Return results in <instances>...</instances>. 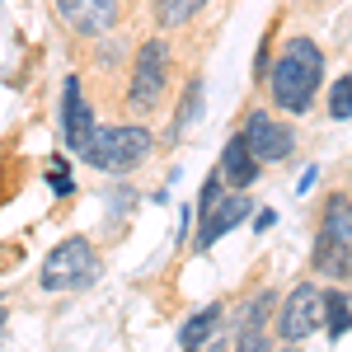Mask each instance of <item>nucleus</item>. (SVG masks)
Wrapping results in <instances>:
<instances>
[{
    "mask_svg": "<svg viewBox=\"0 0 352 352\" xmlns=\"http://www.w3.org/2000/svg\"><path fill=\"white\" fill-rule=\"evenodd\" d=\"M272 310H277V296H272L268 287L244 300V310L235 315V348H244V352L268 348V320H272Z\"/></svg>",
    "mask_w": 352,
    "mask_h": 352,
    "instance_id": "nucleus-11",
    "label": "nucleus"
},
{
    "mask_svg": "<svg viewBox=\"0 0 352 352\" xmlns=\"http://www.w3.org/2000/svg\"><path fill=\"white\" fill-rule=\"evenodd\" d=\"M221 315H226V305H221V300H217V305H202L188 324L179 329V343H184V348H207V343H212V333H217V324H221Z\"/></svg>",
    "mask_w": 352,
    "mask_h": 352,
    "instance_id": "nucleus-14",
    "label": "nucleus"
},
{
    "mask_svg": "<svg viewBox=\"0 0 352 352\" xmlns=\"http://www.w3.org/2000/svg\"><path fill=\"white\" fill-rule=\"evenodd\" d=\"M249 192L244 188H226L221 192V174L207 179V188L197 197V212H202V226H197V249H212L221 235H230L244 217H249Z\"/></svg>",
    "mask_w": 352,
    "mask_h": 352,
    "instance_id": "nucleus-6",
    "label": "nucleus"
},
{
    "mask_svg": "<svg viewBox=\"0 0 352 352\" xmlns=\"http://www.w3.org/2000/svg\"><path fill=\"white\" fill-rule=\"evenodd\" d=\"M217 174H221V184L226 188H249L258 174H263V164L254 160V151H249V141H244L240 132L226 141V151H221V164H217Z\"/></svg>",
    "mask_w": 352,
    "mask_h": 352,
    "instance_id": "nucleus-12",
    "label": "nucleus"
},
{
    "mask_svg": "<svg viewBox=\"0 0 352 352\" xmlns=\"http://www.w3.org/2000/svg\"><path fill=\"white\" fill-rule=\"evenodd\" d=\"M89 136H94V113H89V99H85V85L71 76L66 89H61V141L80 160L85 151H89Z\"/></svg>",
    "mask_w": 352,
    "mask_h": 352,
    "instance_id": "nucleus-10",
    "label": "nucleus"
},
{
    "mask_svg": "<svg viewBox=\"0 0 352 352\" xmlns=\"http://www.w3.org/2000/svg\"><path fill=\"white\" fill-rule=\"evenodd\" d=\"M155 146L160 141H155L151 127H141V122H113V127H94L89 151H85L80 160L104 169V174H132V169H141L155 155Z\"/></svg>",
    "mask_w": 352,
    "mask_h": 352,
    "instance_id": "nucleus-3",
    "label": "nucleus"
},
{
    "mask_svg": "<svg viewBox=\"0 0 352 352\" xmlns=\"http://www.w3.org/2000/svg\"><path fill=\"white\" fill-rule=\"evenodd\" d=\"M212 0H151V14L160 28H188Z\"/></svg>",
    "mask_w": 352,
    "mask_h": 352,
    "instance_id": "nucleus-13",
    "label": "nucleus"
},
{
    "mask_svg": "<svg viewBox=\"0 0 352 352\" xmlns=\"http://www.w3.org/2000/svg\"><path fill=\"white\" fill-rule=\"evenodd\" d=\"M52 10L71 33H80V38H104V33H113V28L122 24L127 0H52Z\"/></svg>",
    "mask_w": 352,
    "mask_h": 352,
    "instance_id": "nucleus-9",
    "label": "nucleus"
},
{
    "mask_svg": "<svg viewBox=\"0 0 352 352\" xmlns=\"http://www.w3.org/2000/svg\"><path fill=\"white\" fill-rule=\"evenodd\" d=\"M197 113H202V76H192L188 89H184V99H179V113H174V127H169V141H179V136L188 132L192 122H197Z\"/></svg>",
    "mask_w": 352,
    "mask_h": 352,
    "instance_id": "nucleus-16",
    "label": "nucleus"
},
{
    "mask_svg": "<svg viewBox=\"0 0 352 352\" xmlns=\"http://www.w3.org/2000/svg\"><path fill=\"white\" fill-rule=\"evenodd\" d=\"M169 99V43L146 38L132 56V80H127V113L132 118H155Z\"/></svg>",
    "mask_w": 352,
    "mask_h": 352,
    "instance_id": "nucleus-4",
    "label": "nucleus"
},
{
    "mask_svg": "<svg viewBox=\"0 0 352 352\" xmlns=\"http://www.w3.org/2000/svg\"><path fill=\"white\" fill-rule=\"evenodd\" d=\"M324 333L329 338H348L352 333V300L343 292H324Z\"/></svg>",
    "mask_w": 352,
    "mask_h": 352,
    "instance_id": "nucleus-15",
    "label": "nucleus"
},
{
    "mask_svg": "<svg viewBox=\"0 0 352 352\" xmlns=\"http://www.w3.org/2000/svg\"><path fill=\"white\" fill-rule=\"evenodd\" d=\"M320 89H324V52L310 38H287L277 61H272V76H268L272 104L287 118H305L315 109Z\"/></svg>",
    "mask_w": 352,
    "mask_h": 352,
    "instance_id": "nucleus-1",
    "label": "nucleus"
},
{
    "mask_svg": "<svg viewBox=\"0 0 352 352\" xmlns=\"http://www.w3.org/2000/svg\"><path fill=\"white\" fill-rule=\"evenodd\" d=\"M329 118L333 122H348L352 118V71L338 85H329Z\"/></svg>",
    "mask_w": 352,
    "mask_h": 352,
    "instance_id": "nucleus-17",
    "label": "nucleus"
},
{
    "mask_svg": "<svg viewBox=\"0 0 352 352\" xmlns=\"http://www.w3.org/2000/svg\"><path fill=\"white\" fill-rule=\"evenodd\" d=\"M240 136L249 141V151H254L258 164H282V160H292V151H296V132L268 109H249L244 113Z\"/></svg>",
    "mask_w": 352,
    "mask_h": 352,
    "instance_id": "nucleus-8",
    "label": "nucleus"
},
{
    "mask_svg": "<svg viewBox=\"0 0 352 352\" xmlns=\"http://www.w3.org/2000/svg\"><path fill=\"white\" fill-rule=\"evenodd\" d=\"M99 272H104L99 249L85 240V235H71V240H61L52 254L43 258L38 287H43V292H85V287L99 282Z\"/></svg>",
    "mask_w": 352,
    "mask_h": 352,
    "instance_id": "nucleus-5",
    "label": "nucleus"
},
{
    "mask_svg": "<svg viewBox=\"0 0 352 352\" xmlns=\"http://www.w3.org/2000/svg\"><path fill=\"white\" fill-rule=\"evenodd\" d=\"M310 272H320V277L338 282V287L352 282V197L348 192H329L320 202Z\"/></svg>",
    "mask_w": 352,
    "mask_h": 352,
    "instance_id": "nucleus-2",
    "label": "nucleus"
},
{
    "mask_svg": "<svg viewBox=\"0 0 352 352\" xmlns=\"http://www.w3.org/2000/svg\"><path fill=\"white\" fill-rule=\"evenodd\" d=\"M5 310H10V305H5V300H0V333H5Z\"/></svg>",
    "mask_w": 352,
    "mask_h": 352,
    "instance_id": "nucleus-18",
    "label": "nucleus"
},
{
    "mask_svg": "<svg viewBox=\"0 0 352 352\" xmlns=\"http://www.w3.org/2000/svg\"><path fill=\"white\" fill-rule=\"evenodd\" d=\"M324 329V292L315 282H300L287 292V300L272 310V338L277 343H305Z\"/></svg>",
    "mask_w": 352,
    "mask_h": 352,
    "instance_id": "nucleus-7",
    "label": "nucleus"
}]
</instances>
